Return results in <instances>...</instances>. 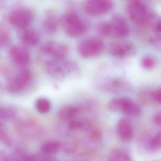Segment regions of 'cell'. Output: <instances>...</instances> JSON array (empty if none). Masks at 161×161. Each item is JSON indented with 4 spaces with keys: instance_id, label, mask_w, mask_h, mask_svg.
I'll list each match as a JSON object with an SVG mask.
<instances>
[{
    "instance_id": "cell-1",
    "label": "cell",
    "mask_w": 161,
    "mask_h": 161,
    "mask_svg": "<svg viewBox=\"0 0 161 161\" xmlns=\"http://www.w3.org/2000/svg\"><path fill=\"white\" fill-rule=\"evenodd\" d=\"M45 71L52 78L61 79L73 74L78 69V64L73 60H49L43 63Z\"/></svg>"
},
{
    "instance_id": "cell-2",
    "label": "cell",
    "mask_w": 161,
    "mask_h": 161,
    "mask_svg": "<svg viewBox=\"0 0 161 161\" xmlns=\"http://www.w3.org/2000/svg\"><path fill=\"white\" fill-rule=\"evenodd\" d=\"M66 34L71 38H77L83 35L87 30L86 22L78 14L73 12L65 14L61 19Z\"/></svg>"
},
{
    "instance_id": "cell-3",
    "label": "cell",
    "mask_w": 161,
    "mask_h": 161,
    "mask_svg": "<svg viewBox=\"0 0 161 161\" xmlns=\"http://www.w3.org/2000/svg\"><path fill=\"white\" fill-rule=\"evenodd\" d=\"M69 48L66 44L62 42L48 41L40 47L39 58L43 63L52 60L66 59Z\"/></svg>"
},
{
    "instance_id": "cell-4",
    "label": "cell",
    "mask_w": 161,
    "mask_h": 161,
    "mask_svg": "<svg viewBox=\"0 0 161 161\" xmlns=\"http://www.w3.org/2000/svg\"><path fill=\"white\" fill-rule=\"evenodd\" d=\"M127 13L129 18L136 26L146 27L152 12L144 2L133 0L127 5Z\"/></svg>"
},
{
    "instance_id": "cell-5",
    "label": "cell",
    "mask_w": 161,
    "mask_h": 161,
    "mask_svg": "<svg viewBox=\"0 0 161 161\" xmlns=\"http://www.w3.org/2000/svg\"><path fill=\"white\" fill-rule=\"evenodd\" d=\"M104 49L103 41L97 37H89L80 41L77 46L79 55L84 59L99 56Z\"/></svg>"
},
{
    "instance_id": "cell-6",
    "label": "cell",
    "mask_w": 161,
    "mask_h": 161,
    "mask_svg": "<svg viewBox=\"0 0 161 161\" xmlns=\"http://www.w3.org/2000/svg\"><path fill=\"white\" fill-rule=\"evenodd\" d=\"M32 80L31 73L28 69H23L17 72L7 84V89L12 94H18L27 89Z\"/></svg>"
},
{
    "instance_id": "cell-7",
    "label": "cell",
    "mask_w": 161,
    "mask_h": 161,
    "mask_svg": "<svg viewBox=\"0 0 161 161\" xmlns=\"http://www.w3.org/2000/svg\"><path fill=\"white\" fill-rule=\"evenodd\" d=\"M108 51L111 55L119 58H127L134 56L136 48L133 43L126 40H117L110 43Z\"/></svg>"
},
{
    "instance_id": "cell-8",
    "label": "cell",
    "mask_w": 161,
    "mask_h": 161,
    "mask_svg": "<svg viewBox=\"0 0 161 161\" xmlns=\"http://www.w3.org/2000/svg\"><path fill=\"white\" fill-rule=\"evenodd\" d=\"M114 6V3L109 0H88L84 3L86 14L93 16H98L109 13Z\"/></svg>"
},
{
    "instance_id": "cell-9",
    "label": "cell",
    "mask_w": 161,
    "mask_h": 161,
    "mask_svg": "<svg viewBox=\"0 0 161 161\" xmlns=\"http://www.w3.org/2000/svg\"><path fill=\"white\" fill-rule=\"evenodd\" d=\"M33 17L31 10L27 8H19L11 13L9 20L13 26L22 30L29 27Z\"/></svg>"
},
{
    "instance_id": "cell-10",
    "label": "cell",
    "mask_w": 161,
    "mask_h": 161,
    "mask_svg": "<svg viewBox=\"0 0 161 161\" xmlns=\"http://www.w3.org/2000/svg\"><path fill=\"white\" fill-rule=\"evenodd\" d=\"M109 22L112 30V36L120 38L129 35L130 26L126 19L121 15H115Z\"/></svg>"
},
{
    "instance_id": "cell-11",
    "label": "cell",
    "mask_w": 161,
    "mask_h": 161,
    "mask_svg": "<svg viewBox=\"0 0 161 161\" xmlns=\"http://www.w3.org/2000/svg\"><path fill=\"white\" fill-rule=\"evenodd\" d=\"M61 24V19L57 13L53 10L46 13L42 22V29L46 33L52 35L58 31Z\"/></svg>"
},
{
    "instance_id": "cell-12",
    "label": "cell",
    "mask_w": 161,
    "mask_h": 161,
    "mask_svg": "<svg viewBox=\"0 0 161 161\" xmlns=\"http://www.w3.org/2000/svg\"><path fill=\"white\" fill-rule=\"evenodd\" d=\"M10 55L13 62L20 66L27 65L31 61L30 52L22 46L15 45L11 47Z\"/></svg>"
},
{
    "instance_id": "cell-13",
    "label": "cell",
    "mask_w": 161,
    "mask_h": 161,
    "mask_svg": "<svg viewBox=\"0 0 161 161\" xmlns=\"http://www.w3.org/2000/svg\"><path fill=\"white\" fill-rule=\"evenodd\" d=\"M117 132L119 138L125 142L130 141L134 135V129L130 120L122 119L117 124Z\"/></svg>"
},
{
    "instance_id": "cell-14",
    "label": "cell",
    "mask_w": 161,
    "mask_h": 161,
    "mask_svg": "<svg viewBox=\"0 0 161 161\" xmlns=\"http://www.w3.org/2000/svg\"><path fill=\"white\" fill-rule=\"evenodd\" d=\"M133 102L134 101L129 98L124 97L116 98L109 102L108 108L112 112L125 114Z\"/></svg>"
},
{
    "instance_id": "cell-15",
    "label": "cell",
    "mask_w": 161,
    "mask_h": 161,
    "mask_svg": "<svg viewBox=\"0 0 161 161\" xmlns=\"http://www.w3.org/2000/svg\"><path fill=\"white\" fill-rule=\"evenodd\" d=\"M20 35L21 41L25 46L33 47L36 46L40 40L39 33L35 30L27 28L22 29Z\"/></svg>"
},
{
    "instance_id": "cell-16",
    "label": "cell",
    "mask_w": 161,
    "mask_h": 161,
    "mask_svg": "<svg viewBox=\"0 0 161 161\" xmlns=\"http://www.w3.org/2000/svg\"><path fill=\"white\" fill-rule=\"evenodd\" d=\"M130 87L129 83L126 81L119 79H114L104 83L102 87L109 92H118L127 90Z\"/></svg>"
},
{
    "instance_id": "cell-17",
    "label": "cell",
    "mask_w": 161,
    "mask_h": 161,
    "mask_svg": "<svg viewBox=\"0 0 161 161\" xmlns=\"http://www.w3.org/2000/svg\"><path fill=\"white\" fill-rule=\"evenodd\" d=\"M80 112V109L77 106H65L59 111L58 117L63 121L69 122L76 119Z\"/></svg>"
},
{
    "instance_id": "cell-18",
    "label": "cell",
    "mask_w": 161,
    "mask_h": 161,
    "mask_svg": "<svg viewBox=\"0 0 161 161\" xmlns=\"http://www.w3.org/2000/svg\"><path fill=\"white\" fill-rule=\"evenodd\" d=\"M138 100L142 104L145 106L151 107L158 104L154 97L153 90L141 92L138 95Z\"/></svg>"
},
{
    "instance_id": "cell-19",
    "label": "cell",
    "mask_w": 161,
    "mask_h": 161,
    "mask_svg": "<svg viewBox=\"0 0 161 161\" xmlns=\"http://www.w3.org/2000/svg\"><path fill=\"white\" fill-rule=\"evenodd\" d=\"M69 128L71 130H88L91 128L90 121L86 119H75L69 121Z\"/></svg>"
},
{
    "instance_id": "cell-20",
    "label": "cell",
    "mask_w": 161,
    "mask_h": 161,
    "mask_svg": "<svg viewBox=\"0 0 161 161\" xmlns=\"http://www.w3.org/2000/svg\"><path fill=\"white\" fill-rule=\"evenodd\" d=\"M62 147L60 142L56 140H50L47 141L41 146V150L46 153L51 154L58 152Z\"/></svg>"
},
{
    "instance_id": "cell-21",
    "label": "cell",
    "mask_w": 161,
    "mask_h": 161,
    "mask_svg": "<svg viewBox=\"0 0 161 161\" xmlns=\"http://www.w3.org/2000/svg\"><path fill=\"white\" fill-rule=\"evenodd\" d=\"M96 30L100 35L104 37L112 36V30L110 22L101 21L97 24Z\"/></svg>"
},
{
    "instance_id": "cell-22",
    "label": "cell",
    "mask_w": 161,
    "mask_h": 161,
    "mask_svg": "<svg viewBox=\"0 0 161 161\" xmlns=\"http://www.w3.org/2000/svg\"><path fill=\"white\" fill-rule=\"evenodd\" d=\"M11 34L5 26L0 24V48L7 47L11 43Z\"/></svg>"
},
{
    "instance_id": "cell-23",
    "label": "cell",
    "mask_w": 161,
    "mask_h": 161,
    "mask_svg": "<svg viewBox=\"0 0 161 161\" xmlns=\"http://www.w3.org/2000/svg\"><path fill=\"white\" fill-rule=\"evenodd\" d=\"M35 106L38 112L46 114L50 110L51 104L48 100L45 98H40L36 102Z\"/></svg>"
},
{
    "instance_id": "cell-24",
    "label": "cell",
    "mask_w": 161,
    "mask_h": 161,
    "mask_svg": "<svg viewBox=\"0 0 161 161\" xmlns=\"http://www.w3.org/2000/svg\"><path fill=\"white\" fill-rule=\"evenodd\" d=\"M141 64L143 68L147 70H151L156 67L157 61L153 56L147 55L142 58Z\"/></svg>"
},
{
    "instance_id": "cell-25",
    "label": "cell",
    "mask_w": 161,
    "mask_h": 161,
    "mask_svg": "<svg viewBox=\"0 0 161 161\" xmlns=\"http://www.w3.org/2000/svg\"><path fill=\"white\" fill-rule=\"evenodd\" d=\"M14 116V112L10 108L0 107V119H9Z\"/></svg>"
},
{
    "instance_id": "cell-26",
    "label": "cell",
    "mask_w": 161,
    "mask_h": 161,
    "mask_svg": "<svg viewBox=\"0 0 161 161\" xmlns=\"http://www.w3.org/2000/svg\"><path fill=\"white\" fill-rule=\"evenodd\" d=\"M161 133L159 131L154 136H152V146L153 151L155 152L161 148Z\"/></svg>"
},
{
    "instance_id": "cell-27",
    "label": "cell",
    "mask_w": 161,
    "mask_h": 161,
    "mask_svg": "<svg viewBox=\"0 0 161 161\" xmlns=\"http://www.w3.org/2000/svg\"><path fill=\"white\" fill-rule=\"evenodd\" d=\"M37 156L32 154H20L18 155L14 161H37Z\"/></svg>"
},
{
    "instance_id": "cell-28",
    "label": "cell",
    "mask_w": 161,
    "mask_h": 161,
    "mask_svg": "<svg viewBox=\"0 0 161 161\" xmlns=\"http://www.w3.org/2000/svg\"><path fill=\"white\" fill-rule=\"evenodd\" d=\"M77 144L74 140H69L67 141L64 145V149L67 153H73L77 149Z\"/></svg>"
},
{
    "instance_id": "cell-29",
    "label": "cell",
    "mask_w": 161,
    "mask_h": 161,
    "mask_svg": "<svg viewBox=\"0 0 161 161\" xmlns=\"http://www.w3.org/2000/svg\"><path fill=\"white\" fill-rule=\"evenodd\" d=\"M153 120L155 124L159 126H161V114L160 112L157 113L154 115Z\"/></svg>"
},
{
    "instance_id": "cell-30",
    "label": "cell",
    "mask_w": 161,
    "mask_h": 161,
    "mask_svg": "<svg viewBox=\"0 0 161 161\" xmlns=\"http://www.w3.org/2000/svg\"><path fill=\"white\" fill-rule=\"evenodd\" d=\"M100 136V133L98 131H94L92 133V138H93V139L97 140V139L99 138Z\"/></svg>"
},
{
    "instance_id": "cell-31",
    "label": "cell",
    "mask_w": 161,
    "mask_h": 161,
    "mask_svg": "<svg viewBox=\"0 0 161 161\" xmlns=\"http://www.w3.org/2000/svg\"><path fill=\"white\" fill-rule=\"evenodd\" d=\"M43 161H58L56 159L54 158H52V157H48L44 158L43 160Z\"/></svg>"
},
{
    "instance_id": "cell-32",
    "label": "cell",
    "mask_w": 161,
    "mask_h": 161,
    "mask_svg": "<svg viewBox=\"0 0 161 161\" xmlns=\"http://www.w3.org/2000/svg\"><path fill=\"white\" fill-rule=\"evenodd\" d=\"M105 161H111V160H110V159H109L108 158V159H106V160H105Z\"/></svg>"
}]
</instances>
